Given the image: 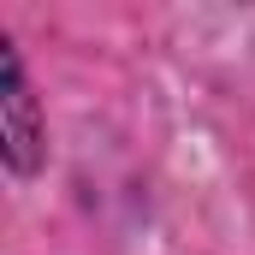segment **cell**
I'll return each instance as SVG.
<instances>
[{
	"label": "cell",
	"mask_w": 255,
	"mask_h": 255,
	"mask_svg": "<svg viewBox=\"0 0 255 255\" xmlns=\"http://www.w3.org/2000/svg\"><path fill=\"white\" fill-rule=\"evenodd\" d=\"M6 154L18 172L36 166V119H30V89H24V71L6 54Z\"/></svg>",
	"instance_id": "1"
}]
</instances>
